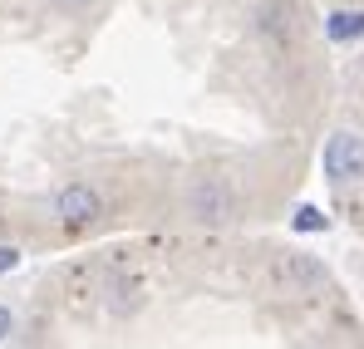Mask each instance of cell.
<instances>
[{
  "mask_svg": "<svg viewBox=\"0 0 364 349\" xmlns=\"http://www.w3.org/2000/svg\"><path fill=\"white\" fill-rule=\"evenodd\" d=\"M55 207H60L64 222H74V227H79V222H94V217H99V192H94V187H84V182H69Z\"/></svg>",
  "mask_w": 364,
  "mask_h": 349,
  "instance_id": "3",
  "label": "cell"
},
{
  "mask_svg": "<svg viewBox=\"0 0 364 349\" xmlns=\"http://www.w3.org/2000/svg\"><path fill=\"white\" fill-rule=\"evenodd\" d=\"M296 227H301V232H320V227H325V212H320V207H301V212H296Z\"/></svg>",
  "mask_w": 364,
  "mask_h": 349,
  "instance_id": "6",
  "label": "cell"
},
{
  "mask_svg": "<svg viewBox=\"0 0 364 349\" xmlns=\"http://www.w3.org/2000/svg\"><path fill=\"white\" fill-rule=\"evenodd\" d=\"M320 168H325V177H330L335 187L360 182L364 177V138H355V133H335V138L325 143V153H320Z\"/></svg>",
  "mask_w": 364,
  "mask_h": 349,
  "instance_id": "1",
  "label": "cell"
},
{
  "mask_svg": "<svg viewBox=\"0 0 364 349\" xmlns=\"http://www.w3.org/2000/svg\"><path fill=\"white\" fill-rule=\"evenodd\" d=\"M20 266V251L15 246H0V271H15Z\"/></svg>",
  "mask_w": 364,
  "mask_h": 349,
  "instance_id": "7",
  "label": "cell"
},
{
  "mask_svg": "<svg viewBox=\"0 0 364 349\" xmlns=\"http://www.w3.org/2000/svg\"><path fill=\"white\" fill-rule=\"evenodd\" d=\"M325 35H330V40H364V10H340V15H330Z\"/></svg>",
  "mask_w": 364,
  "mask_h": 349,
  "instance_id": "5",
  "label": "cell"
},
{
  "mask_svg": "<svg viewBox=\"0 0 364 349\" xmlns=\"http://www.w3.org/2000/svg\"><path fill=\"white\" fill-rule=\"evenodd\" d=\"M281 276H291L296 286H325V271H320L310 256H286V261H281Z\"/></svg>",
  "mask_w": 364,
  "mask_h": 349,
  "instance_id": "4",
  "label": "cell"
},
{
  "mask_svg": "<svg viewBox=\"0 0 364 349\" xmlns=\"http://www.w3.org/2000/svg\"><path fill=\"white\" fill-rule=\"evenodd\" d=\"M50 5H60V10H84L89 0H50Z\"/></svg>",
  "mask_w": 364,
  "mask_h": 349,
  "instance_id": "9",
  "label": "cell"
},
{
  "mask_svg": "<svg viewBox=\"0 0 364 349\" xmlns=\"http://www.w3.org/2000/svg\"><path fill=\"white\" fill-rule=\"evenodd\" d=\"M10 335H15V315H10V310H5V305H0V345H5V340H10Z\"/></svg>",
  "mask_w": 364,
  "mask_h": 349,
  "instance_id": "8",
  "label": "cell"
},
{
  "mask_svg": "<svg viewBox=\"0 0 364 349\" xmlns=\"http://www.w3.org/2000/svg\"><path fill=\"white\" fill-rule=\"evenodd\" d=\"M187 217L197 222H227L232 217V192L217 182V177H202L187 187Z\"/></svg>",
  "mask_w": 364,
  "mask_h": 349,
  "instance_id": "2",
  "label": "cell"
}]
</instances>
